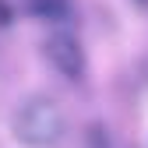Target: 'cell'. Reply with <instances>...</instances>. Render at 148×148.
<instances>
[{
	"label": "cell",
	"instance_id": "6da1fadb",
	"mask_svg": "<svg viewBox=\"0 0 148 148\" xmlns=\"http://www.w3.org/2000/svg\"><path fill=\"white\" fill-rule=\"evenodd\" d=\"M14 138L28 145V148H53V145H60L64 131H67V123H64V109L46 99V95H35L28 99L21 109L14 113Z\"/></svg>",
	"mask_w": 148,
	"mask_h": 148
},
{
	"label": "cell",
	"instance_id": "7a4b0ae2",
	"mask_svg": "<svg viewBox=\"0 0 148 148\" xmlns=\"http://www.w3.org/2000/svg\"><path fill=\"white\" fill-rule=\"evenodd\" d=\"M46 60L53 64L57 74H64L67 81H78L81 74H85V49L67 32H53L49 39H46Z\"/></svg>",
	"mask_w": 148,
	"mask_h": 148
}]
</instances>
